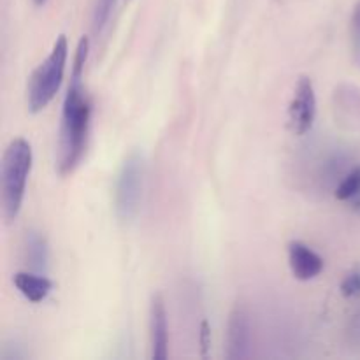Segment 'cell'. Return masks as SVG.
<instances>
[{
	"instance_id": "3",
	"label": "cell",
	"mask_w": 360,
	"mask_h": 360,
	"mask_svg": "<svg viewBox=\"0 0 360 360\" xmlns=\"http://www.w3.org/2000/svg\"><path fill=\"white\" fill-rule=\"evenodd\" d=\"M67 55H69L67 37L58 35L48 58L32 72L30 81H28L27 102L32 112L42 111L58 94L63 74H65Z\"/></svg>"
},
{
	"instance_id": "14",
	"label": "cell",
	"mask_w": 360,
	"mask_h": 360,
	"mask_svg": "<svg viewBox=\"0 0 360 360\" xmlns=\"http://www.w3.org/2000/svg\"><path fill=\"white\" fill-rule=\"evenodd\" d=\"M352 39H354V48L360 56V0L355 6L354 14H352Z\"/></svg>"
},
{
	"instance_id": "13",
	"label": "cell",
	"mask_w": 360,
	"mask_h": 360,
	"mask_svg": "<svg viewBox=\"0 0 360 360\" xmlns=\"http://www.w3.org/2000/svg\"><path fill=\"white\" fill-rule=\"evenodd\" d=\"M341 294L345 297H360V269L352 271L345 276L343 283H341Z\"/></svg>"
},
{
	"instance_id": "16",
	"label": "cell",
	"mask_w": 360,
	"mask_h": 360,
	"mask_svg": "<svg viewBox=\"0 0 360 360\" xmlns=\"http://www.w3.org/2000/svg\"><path fill=\"white\" fill-rule=\"evenodd\" d=\"M46 2H48V0H34V4H35V6H44Z\"/></svg>"
},
{
	"instance_id": "5",
	"label": "cell",
	"mask_w": 360,
	"mask_h": 360,
	"mask_svg": "<svg viewBox=\"0 0 360 360\" xmlns=\"http://www.w3.org/2000/svg\"><path fill=\"white\" fill-rule=\"evenodd\" d=\"M316 116V95L308 76L299 77L294 97L288 105V129L294 136H304L311 130Z\"/></svg>"
},
{
	"instance_id": "4",
	"label": "cell",
	"mask_w": 360,
	"mask_h": 360,
	"mask_svg": "<svg viewBox=\"0 0 360 360\" xmlns=\"http://www.w3.org/2000/svg\"><path fill=\"white\" fill-rule=\"evenodd\" d=\"M144 190V158L143 155L132 151L116 179L115 192V210L122 221H132L141 210V200H143Z\"/></svg>"
},
{
	"instance_id": "10",
	"label": "cell",
	"mask_w": 360,
	"mask_h": 360,
	"mask_svg": "<svg viewBox=\"0 0 360 360\" xmlns=\"http://www.w3.org/2000/svg\"><path fill=\"white\" fill-rule=\"evenodd\" d=\"M14 287L25 295L30 302H42L51 292L53 283L44 274L34 273V271H21L13 278Z\"/></svg>"
},
{
	"instance_id": "8",
	"label": "cell",
	"mask_w": 360,
	"mask_h": 360,
	"mask_svg": "<svg viewBox=\"0 0 360 360\" xmlns=\"http://www.w3.org/2000/svg\"><path fill=\"white\" fill-rule=\"evenodd\" d=\"M150 336L151 359L165 360L169 354V326L167 311L162 295H153L150 304Z\"/></svg>"
},
{
	"instance_id": "1",
	"label": "cell",
	"mask_w": 360,
	"mask_h": 360,
	"mask_svg": "<svg viewBox=\"0 0 360 360\" xmlns=\"http://www.w3.org/2000/svg\"><path fill=\"white\" fill-rule=\"evenodd\" d=\"M88 49H90V41L88 37H83L77 44L70 84L67 88L65 98H63L58 134V171L62 176L72 174L86 151L91 108L84 95L83 72L88 58Z\"/></svg>"
},
{
	"instance_id": "12",
	"label": "cell",
	"mask_w": 360,
	"mask_h": 360,
	"mask_svg": "<svg viewBox=\"0 0 360 360\" xmlns=\"http://www.w3.org/2000/svg\"><path fill=\"white\" fill-rule=\"evenodd\" d=\"M115 6L116 0H95L94 14H91V32H94L95 37H98L104 32V28L108 27Z\"/></svg>"
},
{
	"instance_id": "7",
	"label": "cell",
	"mask_w": 360,
	"mask_h": 360,
	"mask_svg": "<svg viewBox=\"0 0 360 360\" xmlns=\"http://www.w3.org/2000/svg\"><path fill=\"white\" fill-rule=\"evenodd\" d=\"M288 264L290 271L299 281L315 280L323 271V259L301 241H292L288 245Z\"/></svg>"
},
{
	"instance_id": "9",
	"label": "cell",
	"mask_w": 360,
	"mask_h": 360,
	"mask_svg": "<svg viewBox=\"0 0 360 360\" xmlns=\"http://www.w3.org/2000/svg\"><path fill=\"white\" fill-rule=\"evenodd\" d=\"M23 253L30 271L39 274H44L48 271L49 262V248L48 241L39 231H28L25 234L23 241Z\"/></svg>"
},
{
	"instance_id": "6",
	"label": "cell",
	"mask_w": 360,
	"mask_h": 360,
	"mask_svg": "<svg viewBox=\"0 0 360 360\" xmlns=\"http://www.w3.org/2000/svg\"><path fill=\"white\" fill-rule=\"evenodd\" d=\"M252 345V327H250L248 313L243 308H234L229 315L227 322V354L229 360H243L250 357Z\"/></svg>"
},
{
	"instance_id": "11",
	"label": "cell",
	"mask_w": 360,
	"mask_h": 360,
	"mask_svg": "<svg viewBox=\"0 0 360 360\" xmlns=\"http://www.w3.org/2000/svg\"><path fill=\"white\" fill-rule=\"evenodd\" d=\"M334 197L343 202H350L355 210L360 211V165L347 172L334 188Z\"/></svg>"
},
{
	"instance_id": "15",
	"label": "cell",
	"mask_w": 360,
	"mask_h": 360,
	"mask_svg": "<svg viewBox=\"0 0 360 360\" xmlns=\"http://www.w3.org/2000/svg\"><path fill=\"white\" fill-rule=\"evenodd\" d=\"M352 333H354L357 338H360V315L355 316V320H354V330H352Z\"/></svg>"
},
{
	"instance_id": "2",
	"label": "cell",
	"mask_w": 360,
	"mask_h": 360,
	"mask_svg": "<svg viewBox=\"0 0 360 360\" xmlns=\"http://www.w3.org/2000/svg\"><path fill=\"white\" fill-rule=\"evenodd\" d=\"M32 146L27 139L11 141L2 157L0 169V199L2 213L7 221L16 220L25 199L28 176L32 171Z\"/></svg>"
}]
</instances>
